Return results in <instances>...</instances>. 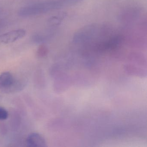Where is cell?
I'll return each instance as SVG.
<instances>
[{
	"mask_svg": "<svg viewBox=\"0 0 147 147\" xmlns=\"http://www.w3.org/2000/svg\"><path fill=\"white\" fill-rule=\"evenodd\" d=\"M81 1V0H51L23 7L20 10L18 14L22 17L38 15L49 11L72 6Z\"/></svg>",
	"mask_w": 147,
	"mask_h": 147,
	"instance_id": "1",
	"label": "cell"
},
{
	"mask_svg": "<svg viewBox=\"0 0 147 147\" xmlns=\"http://www.w3.org/2000/svg\"><path fill=\"white\" fill-rule=\"evenodd\" d=\"M26 35V31L18 29L8 32L0 35V44H8L22 39Z\"/></svg>",
	"mask_w": 147,
	"mask_h": 147,
	"instance_id": "2",
	"label": "cell"
},
{
	"mask_svg": "<svg viewBox=\"0 0 147 147\" xmlns=\"http://www.w3.org/2000/svg\"><path fill=\"white\" fill-rule=\"evenodd\" d=\"M26 144L29 147H46L45 139L40 134L36 132L30 134L26 139Z\"/></svg>",
	"mask_w": 147,
	"mask_h": 147,
	"instance_id": "3",
	"label": "cell"
},
{
	"mask_svg": "<svg viewBox=\"0 0 147 147\" xmlns=\"http://www.w3.org/2000/svg\"><path fill=\"white\" fill-rule=\"evenodd\" d=\"M15 84V79L9 72H5L0 74V89H10Z\"/></svg>",
	"mask_w": 147,
	"mask_h": 147,
	"instance_id": "4",
	"label": "cell"
},
{
	"mask_svg": "<svg viewBox=\"0 0 147 147\" xmlns=\"http://www.w3.org/2000/svg\"><path fill=\"white\" fill-rule=\"evenodd\" d=\"M64 14H63L61 16L52 17V18L50 19L49 20L50 24L52 25H56L59 24L63 19L64 18Z\"/></svg>",
	"mask_w": 147,
	"mask_h": 147,
	"instance_id": "5",
	"label": "cell"
},
{
	"mask_svg": "<svg viewBox=\"0 0 147 147\" xmlns=\"http://www.w3.org/2000/svg\"><path fill=\"white\" fill-rule=\"evenodd\" d=\"M9 114L8 111L4 107H0V120H5L7 119Z\"/></svg>",
	"mask_w": 147,
	"mask_h": 147,
	"instance_id": "6",
	"label": "cell"
}]
</instances>
